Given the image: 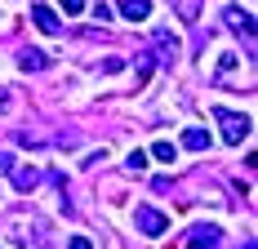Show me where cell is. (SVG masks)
I'll return each mask as SVG.
<instances>
[{
  "mask_svg": "<svg viewBox=\"0 0 258 249\" xmlns=\"http://www.w3.org/2000/svg\"><path fill=\"white\" fill-rule=\"evenodd\" d=\"M5 107H9V98H5V94H0V111H5Z\"/></svg>",
  "mask_w": 258,
  "mask_h": 249,
  "instance_id": "17",
  "label": "cell"
},
{
  "mask_svg": "<svg viewBox=\"0 0 258 249\" xmlns=\"http://www.w3.org/2000/svg\"><path fill=\"white\" fill-rule=\"evenodd\" d=\"M134 227H138L143 236H165V231H169V218H165L160 209H152V205H138V209H134Z\"/></svg>",
  "mask_w": 258,
  "mask_h": 249,
  "instance_id": "2",
  "label": "cell"
},
{
  "mask_svg": "<svg viewBox=\"0 0 258 249\" xmlns=\"http://www.w3.org/2000/svg\"><path fill=\"white\" fill-rule=\"evenodd\" d=\"M209 143H214L209 129H187V134H182V147H187V151H205Z\"/></svg>",
  "mask_w": 258,
  "mask_h": 249,
  "instance_id": "9",
  "label": "cell"
},
{
  "mask_svg": "<svg viewBox=\"0 0 258 249\" xmlns=\"http://www.w3.org/2000/svg\"><path fill=\"white\" fill-rule=\"evenodd\" d=\"M187 249H223V231L209 223V227H196L191 231V240H187Z\"/></svg>",
  "mask_w": 258,
  "mask_h": 249,
  "instance_id": "5",
  "label": "cell"
},
{
  "mask_svg": "<svg viewBox=\"0 0 258 249\" xmlns=\"http://www.w3.org/2000/svg\"><path fill=\"white\" fill-rule=\"evenodd\" d=\"M156 49L165 53V58H178V36H174V31H165V27H160V31H156Z\"/></svg>",
  "mask_w": 258,
  "mask_h": 249,
  "instance_id": "10",
  "label": "cell"
},
{
  "mask_svg": "<svg viewBox=\"0 0 258 249\" xmlns=\"http://www.w3.org/2000/svg\"><path fill=\"white\" fill-rule=\"evenodd\" d=\"M214 120H218V129H223V143H232V147H240L245 138H249V116H236V111H214Z\"/></svg>",
  "mask_w": 258,
  "mask_h": 249,
  "instance_id": "1",
  "label": "cell"
},
{
  "mask_svg": "<svg viewBox=\"0 0 258 249\" xmlns=\"http://www.w3.org/2000/svg\"><path fill=\"white\" fill-rule=\"evenodd\" d=\"M18 67H23V72H45V67H49V53L23 49V53H18Z\"/></svg>",
  "mask_w": 258,
  "mask_h": 249,
  "instance_id": "8",
  "label": "cell"
},
{
  "mask_svg": "<svg viewBox=\"0 0 258 249\" xmlns=\"http://www.w3.org/2000/svg\"><path fill=\"white\" fill-rule=\"evenodd\" d=\"M120 14L129 23H147L152 18V0H120Z\"/></svg>",
  "mask_w": 258,
  "mask_h": 249,
  "instance_id": "7",
  "label": "cell"
},
{
  "mask_svg": "<svg viewBox=\"0 0 258 249\" xmlns=\"http://www.w3.org/2000/svg\"><path fill=\"white\" fill-rule=\"evenodd\" d=\"M125 169H129V174H143V169H147V151H129Z\"/></svg>",
  "mask_w": 258,
  "mask_h": 249,
  "instance_id": "12",
  "label": "cell"
},
{
  "mask_svg": "<svg viewBox=\"0 0 258 249\" xmlns=\"http://www.w3.org/2000/svg\"><path fill=\"white\" fill-rule=\"evenodd\" d=\"M31 23L40 27L45 36H58V31H62V23H58V14H53L49 5H36V9H31Z\"/></svg>",
  "mask_w": 258,
  "mask_h": 249,
  "instance_id": "6",
  "label": "cell"
},
{
  "mask_svg": "<svg viewBox=\"0 0 258 249\" xmlns=\"http://www.w3.org/2000/svg\"><path fill=\"white\" fill-rule=\"evenodd\" d=\"M223 18H227V27H232V31H240L245 40H254V14H249V9L227 5V14H223Z\"/></svg>",
  "mask_w": 258,
  "mask_h": 249,
  "instance_id": "4",
  "label": "cell"
},
{
  "mask_svg": "<svg viewBox=\"0 0 258 249\" xmlns=\"http://www.w3.org/2000/svg\"><path fill=\"white\" fill-rule=\"evenodd\" d=\"M67 249H94V240H89V236H72V240H67Z\"/></svg>",
  "mask_w": 258,
  "mask_h": 249,
  "instance_id": "16",
  "label": "cell"
},
{
  "mask_svg": "<svg viewBox=\"0 0 258 249\" xmlns=\"http://www.w3.org/2000/svg\"><path fill=\"white\" fill-rule=\"evenodd\" d=\"M94 18H98V23H111V5H103V0H98V5H94Z\"/></svg>",
  "mask_w": 258,
  "mask_h": 249,
  "instance_id": "15",
  "label": "cell"
},
{
  "mask_svg": "<svg viewBox=\"0 0 258 249\" xmlns=\"http://www.w3.org/2000/svg\"><path fill=\"white\" fill-rule=\"evenodd\" d=\"M62 14H72V18L85 14V0H62Z\"/></svg>",
  "mask_w": 258,
  "mask_h": 249,
  "instance_id": "14",
  "label": "cell"
},
{
  "mask_svg": "<svg viewBox=\"0 0 258 249\" xmlns=\"http://www.w3.org/2000/svg\"><path fill=\"white\" fill-rule=\"evenodd\" d=\"M178 9H182V18H196V9H201V0H178Z\"/></svg>",
  "mask_w": 258,
  "mask_h": 249,
  "instance_id": "13",
  "label": "cell"
},
{
  "mask_svg": "<svg viewBox=\"0 0 258 249\" xmlns=\"http://www.w3.org/2000/svg\"><path fill=\"white\" fill-rule=\"evenodd\" d=\"M9 178H14V187H18V192H31V187H40V169H36V165H18V160H14V165H9Z\"/></svg>",
  "mask_w": 258,
  "mask_h": 249,
  "instance_id": "3",
  "label": "cell"
},
{
  "mask_svg": "<svg viewBox=\"0 0 258 249\" xmlns=\"http://www.w3.org/2000/svg\"><path fill=\"white\" fill-rule=\"evenodd\" d=\"M152 156H156V160H165V165H174L178 147H174V143H156V147H152Z\"/></svg>",
  "mask_w": 258,
  "mask_h": 249,
  "instance_id": "11",
  "label": "cell"
}]
</instances>
